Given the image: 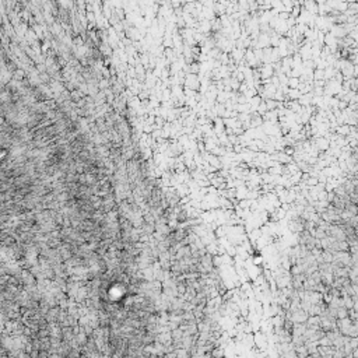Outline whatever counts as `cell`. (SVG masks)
<instances>
[]
</instances>
